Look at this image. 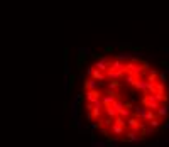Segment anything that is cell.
<instances>
[{"instance_id": "2", "label": "cell", "mask_w": 169, "mask_h": 147, "mask_svg": "<svg viewBox=\"0 0 169 147\" xmlns=\"http://www.w3.org/2000/svg\"><path fill=\"white\" fill-rule=\"evenodd\" d=\"M157 81H162V83H166V81H168V74L164 73V71H159V78H157Z\"/></svg>"}, {"instance_id": "1", "label": "cell", "mask_w": 169, "mask_h": 147, "mask_svg": "<svg viewBox=\"0 0 169 147\" xmlns=\"http://www.w3.org/2000/svg\"><path fill=\"white\" fill-rule=\"evenodd\" d=\"M166 90H168L166 83H162V81H157L156 83V92L157 93H166Z\"/></svg>"}]
</instances>
